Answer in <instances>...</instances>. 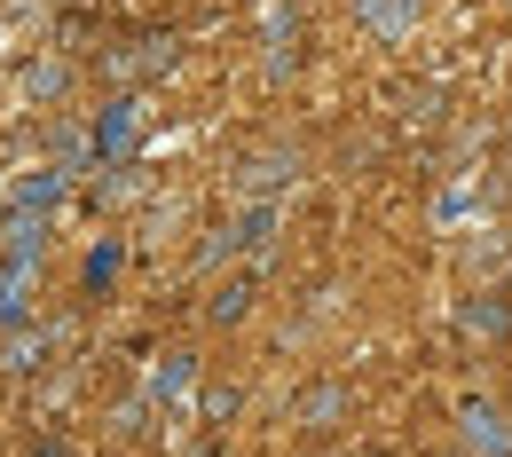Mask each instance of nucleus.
Wrapping results in <instances>:
<instances>
[{
  "label": "nucleus",
  "mask_w": 512,
  "mask_h": 457,
  "mask_svg": "<svg viewBox=\"0 0 512 457\" xmlns=\"http://www.w3.org/2000/svg\"><path fill=\"white\" fill-rule=\"evenodd\" d=\"M465 442H481V450H489V457H505V450H512V434H505V426H497V410H481V402L465 410Z\"/></svg>",
  "instance_id": "obj_1"
},
{
  "label": "nucleus",
  "mask_w": 512,
  "mask_h": 457,
  "mask_svg": "<svg viewBox=\"0 0 512 457\" xmlns=\"http://www.w3.org/2000/svg\"><path fill=\"white\" fill-rule=\"evenodd\" d=\"M339 402H347V394H339V387H316V394H308V402H300V418H308V426H323V418H331Z\"/></svg>",
  "instance_id": "obj_2"
},
{
  "label": "nucleus",
  "mask_w": 512,
  "mask_h": 457,
  "mask_svg": "<svg viewBox=\"0 0 512 457\" xmlns=\"http://www.w3.org/2000/svg\"><path fill=\"white\" fill-rule=\"evenodd\" d=\"M363 16H371V24H386V32H394V24H410V0H363Z\"/></svg>",
  "instance_id": "obj_3"
}]
</instances>
